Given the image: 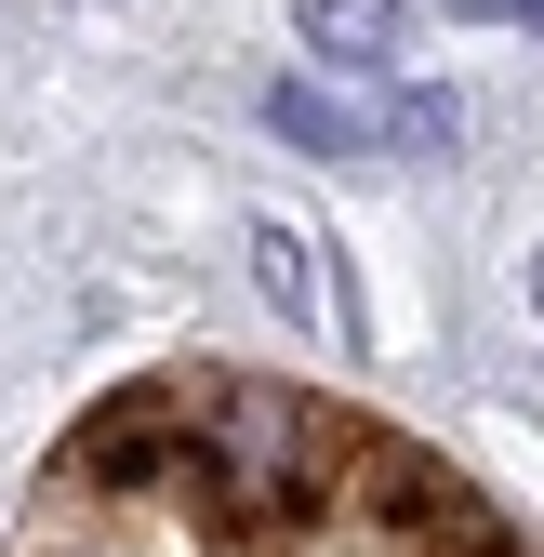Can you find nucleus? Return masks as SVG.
Returning <instances> with one entry per match:
<instances>
[{"label":"nucleus","instance_id":"obj_1","mask_svg":"<svg viewBox=\"0 0 544 557\" xmlns=\"http://www.w3.org/2000/svg\"><path fill=\"white\" fill-rule=\"evenodd\" d=\"M398 40H412L398 0H306V53L319 66H398Z\"/></svg>","mask_w":544,"mask_h":557},{"label":"nucleus","instance_id":"obj_2","mask_svg":"<svg viewBox=\"0 0 544 557\" xmlns=\"http://www.w3.org/2000/svg\"><path fill=\"white\" fill-rule=\"evenodd\" d=\"M265 133H280V147H319V160L385 147V120H359L346 94H319V81H280V94H265Z\"/></svg>","mask_w":544,"mask_h":557},{"label":"nucleus","instance_id":"obj_3","mask_svg":"<svg viewBox=\"0 0 544 557\" xmlns=\"http://www.w3.org/2000/svg\"><path fill=\"white\" fill-rule=\"evenodd\" d=\"M252 278H265V306L319 319V265H306V239H293V226H252Z\"/></svg>","mask_w":544,"mask_h":557},{"label":"nucleus","instance_id":"obj_4","mask_svg":"<svg viewBox=\"0 0 544 557\" xmlns=\"http://www.w3.org/2000/svg\"><path fill=\"white\" fill-rule=\"evenodd\" d=\"M452 120H465L452 94H398L385 107V147H452Z\"/></svg>","mask_w":544,"mask_h":557},{"label":"nucleus","instance_id":"obj_5","mask_svg":"<svg viewBox=\"0 0 544 557\" xmlns=\"http://www.w3.org/2000/svg\"><path fill=\"white\" fill-rule=\"evenodd\" d=\"M518 27H531V40H544V0H518Z\"/></svg>","mask_w":544,"mask_h":557},{"label":"nucleus","instance_id":"obj_6","mask_svg":"<svg viewBox=\"0 0 544 557\" xmlns=\"http://www.w3.org/2000/svg\"><path fill=\"white\" fill-rule=\"evenodd\" d=\"M465 14H518V0H465Z\"/></svg>","mask_w":544,"mask_h":557},{"label":"nucleus","instance_id":"obj_7","mask_svg":"<svg viewBox=\"0 0 544 557\" xmlns=\"http://www.w3.org/2000/svg\"><path fill=\"white\" fill-rule=\"evenodd\" d=\"M531 306H544V252H531Z\"/></svg>","mask_w":544,"mask_h":557}]
</instances>
